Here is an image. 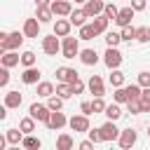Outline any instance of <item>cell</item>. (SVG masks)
Listing matches in <instances>:
<instances>
[{
	"label": "cell",
	"instance_id": "1",
	"mask_svg": "<svg viewBox=\"0 0 150 150\" xmlns=\"http://www.w3.org/2000/svg\"><path fill=\"white\" fill-rule=\"evenodd\" d=\"M80 38H73V35H66L63 40H61V54H63V59H75V56H80V42H77Z\"/></svg>",
	"mask_w": 150,
	"mask_h": 150
},
{
	"label": "cell",
	"instance_id": "2",
	"mask_svg": "<svg viewBox=\"0 0 150 150\" xmlns=\"http://www.w3.org/2000/svg\"><path fill=\"white\" fill-rule=\"evenodd\" d=\"M23 33H19V30H12V33H7V38L0 42V54H5V52H9V49H19L21 45H23Z\"/></svg>",
	"mask_w": 150,
	"mask_h": 150
},
{
	"label": "cell",
	"instance_id": "3",
	"mask_svg": "<svg viewBox=\"0 0 150 150\" xmlns=\"http://www.w3.org/2000/svg\"><path fill=\"white\" fill-rule=\"evenodd\" d=\"M42 52H45L47 56H56V54L61 52V40H59V35H56V33H52V35H45V38H42Z\"/></svg>",
	"mask_w": 150,
	"mask_h": 150
},
{
	"label": "cell",
	"instance_id": "4",
	"mask_svg": "<svg viewBox=\"0 0 150 150\" xmlns=\"http://www.w3.org/2000/svg\"><path fill=\"white\" fill-rule=\"evenodd\" d=\"M68 127H70L75 134H87V131H89V115H84V112L73 115V117L68 120Z\"/></svg>",
	"mask_w": 150,
	"mask_h": 150
},
{
	"label": "cell",
	"instance_id": "5",
	"mask_svg": "<svg viewBox=\"0 0 150 150\" xmlns=\"http://www.w3.org/2000/svg\"><path fill=\"white\" fill-rule=\"evenodd\" d=\"M28 115H33L38 122L47 124V122H49V115H52V108H49V105H42V103H30Z\"/></svg>",
	"mask_w": 150,
	"mask_h": 150
},
{
	"label": "cell",
	"instance_id": "6",
	"mask_svg": "<svg viewBox=\"0 0 150 150\" xmlns=\"http://www.w3.org/2000/svg\"><path fill=\"white\" fill-rule=\"evenodd\" d=\"M103 63L112 70V68H120L122 66V52L117 49V47H108L105 49V54H103Z\"/></svg>",
	"mask_w": 150,
	"mask_h": 150
},
{
	"label": "cell",
	"instance_id": "7",
	"mask_svg": "<svg viewBox=\"0 0 150 150\" xmlns=\"http://www.w3.org/2000/svg\"><path fill=\"white\" fill-rule=\"evenodd\" d=\"M136 141H138V134H136V129H122V131H120V138H117V143H120V148H122V150H129V148H134V145H136Z\"/></svg>",
	"mask_w": 150,
	"mask_h": 150
},
{
	"label": "cell",
	"instance_id": "8",
	"mask_svg": "<svg viewBox=\"0 0 150 150\" xmlns=\"http://www.w3.org/2000/svg\"><path fill=\"white\" fill-rule=\"evenodd\" d=\"M68 124V117L61 112V110H52V115H49V122L45 124L47 129H52V131H59V129H63Z\"/></svg>",
	"mask_w": 150,
	"mask_h": 150
},
{
	"label": "cell",
	"instance_id": "9",
	"mask_svg": "<svg viewBox=\"0 0 150 150\" xmlns=\"http://www.w3.org/2000/svg\"><path fill=\"white\" fill-rule=\"evenodd\" d=\"M77 77H80V73H77L75 68H66V66L56 68V80H59V82H68V84H73Z\"/></svg>",
	"mask_w": 150,
	"mask_h": 150
},
{
	"label": "cell",
	"instance_id": "10",
	"mask_svg": "<svg viewBox=\"0 0 150 150\" xmlns=\"http://www.w3.org/2000/svg\"><path fill=\"white\" fill-rule=\"evenodd\" d=\"M120 131H122V129L115 127V120H108V122L101 127V134H103V141H105V143H108V141H117V138H120Z\"/></svg>",
	"mask_w": 150,
	"mask_h": 150
},
{
	"label": "cell",
	"instance_id": "11",
	"mask_svg": "<svg viewBox=\"0 0 150 150\" xmlns=\"http://www.w3.org/2000/svg\"><path fill=\"white\" fill-rule=\"evenodd\" d=\"M52 12L56 14V16H70V12H73V5H70V0H52Z\"/></svg>",
	"mask_w": 150,
	"mask_h": 150
},
{
	"label": "cell",
	"instance_id": "12",
	"mask_svg": "<svg viewBox=\"0 0 150 150\" xmlns=\"http://www.w3.org/2000/svg\"><path fill=\"white\" fill-rule=\"evenodd\" d=\"M82 9L87 12V16H89V19H94V16L103 14V9H105V2H103V0H87Z\"/></svg>",
	"mask_w": 150,
	"mask_h": 150
},
{
	"label": "cell",
	"instance_id": "13",
	"mask_svg": "<svg viewBox=\"0 0 150 150\" xmlns=\"http://www.w3.org/2000/svg\"><path fill=\"white\" fill-rule=\"evenodd\" d=\"M23 35H26V38H38V35H40V19H38V16L23 21Z\"/></svg>",
	"mask_w": 150,
	"mask_h": 150
},
{
	"label": "cell",
	"instance_id": "14",
	"mask_svg": "<svg viewBox=\"0 0 150 150\" xmlns=\"http://www.w3.org/2000/svg\"><path fill=\"white\" fill-rule=\"evenodd\" d=\"M87 87H89V91H91L94 96H105V84H103L101 75H91L89 82H87Z\"/></svg>",
	"mask_w": 150,
	"mask_h": 150
},
{
	"label": "cell",
	"instance_id": "15",
	"mask_svg": "<svg viewBox=\"0 0 150 150\" xmlns=\"http://www.w3.org/2000/svg\"><path fill=\"white\" fill-rule=\"evenodd\" d=\"M134 14H136V9L129 5V7H122L120 9V14H117V19H115V23L122 28V26H129L131 23V19H134Z\"/></svg>",
	"mask_w": 150,
	"mask_h": 150
},
{
	"label": "cell",
	"instance_id": "16",
	"mask_svg": "<svg viewBox=\"0 0 150 150\" xmlns=\"http://www.w3.org/2000/svg\"><path fill=\"white\" fill-rule=\"evenodd\" d=\"M40 70L35 68V66H30V68H23V73H21V82L23 84H38L40 82Z\"/></svg>",
	"mask_w": 150,
	"mask_h": 150
},
{
	"label": "cell",
	"instance_id": "17",
	"mask_svg": "<svg viewBox=\"0 0 150 150\" xmlns=\"http://www.w3.org/2000/svg\"><path fill=\"white\" fill-rule=\"evenodd\" d=\"M70 28H73L70 19H59V16H56V21H54V33H56L59 38H66V35H70Z\"/></svg>",
	"mask_w": 150,
	"mask_h": 150
},
{
	"label": "cell",
	"instance_id": "18",
	"mask_svg": "<svg viewBox=\"0 0 150 150\" xmlns=\"http://www.w3.org/2000/svg\"><path fill=\"white\" fill-rule=\"evenodd\" d=\"M0 63H2V66H7V68H14V66H19V63H21V56H19V52H16V49H9V52H5V54L0 56Z\"/></svg>",
	"mask_w": 150,
	"mask_h": 150
},
{
	"label": "cell",
	"instance_id": "19",
	"mask_svg": "<svg viewBox=\"0 0 150 150\" xmlns=\"http://www.w3.org/2000/svg\"><path fill=\"white\" fill-rule=\"evenodd\" d=\"M108 23H110V19H108L105 14H98V16H94V19H91V26H94L96 35H105V30H108Z\"/></svg>",
	"mask_w": 150,
	"mask_h": 150
},
{
	"label": "cell",
	"instance_id": "20",
	"mask_svg": "<svg viewBox=\"0 0 150 150\" xmlns=\"http://www.w3.org/2000/svg\"><path fill=\"white\" fill-rule=\"evenodd\" d=\"M80 61H82L84 66H96V63H98L96 49H80Z\"/></svg>",
	"mask_w": 150,
	"mask_h": 150
},
{
	"label": "cell",
	"instance_id": "21",
	"mask_svg": "<svg viewBox=\"0 0 150 150\" xmlns=\"http://www.w3.org/2000/svg\"><path fill=\"white\" fill-rule=\"evenodd\" d=\"M68 19H70V23H73V26H77V28H80V26H84V23H87V19H89V16H87V12H84V9H73Z\"/></svg>",
	"mask_w": 150,
	"mask_h": 150
},
{
	"label": "cell",
	"instance_id": "22",
	"mask_svg": "<svg viewBox=\"0 0 150 150\" xmlns=\"http://www.w3.org/2000/svg\"><path fill=\"white\" fill-rule=\"evenodd\" d=\"M21 101H23V96H21L19 91H7V94H5V105H7V108H19Z\"/></svg>",
	"mask_w": 150,
	"mask_h": 150
},
{
	"label": "cell",
	"instance_id": "23",
	"mask_svg": "<svg viewBox=\"0 0 150 150\" xmlns=\"http://www.w3.org/2000/svg\"><path fill=\"white\" fill-rule=\"evenodd\" d=\"M5 136H7V143H9V145H19V143L23 141V136H26V134H23L21 129H7V131H5Z\"/></svg>",
	"mask_w": 150,
	"mask_h": 150
},
{
	"label": "cell",
	"instance_id": "24",
	"mask_svg": "<svg viewBox=\"0 0 150 150\" xmlns=\"http://www.w3.org/2000/svg\"><path fill=\"white\" fill-rule=\"evenodd\" d=\"M103 115H105L108 120H115V122H117V120L122 117V108H120V103L112 101L110 105H105V112H103Z\"/></svg>",
	"mask_w": 150,
	"mask_h": 150
},
{
	"label": "cell",
	"instance_id": "25",
	"mask_svg": "<svg viewBox=\"0 0 150 150\" xmlns=\"http://www.w3.org/2000/svg\"><path fill=\"white\" fill-rule=\"evenodd\" d=\"M40 138H35L33 134H26L23 136V141H21V148H26V150H40Z\"/></svg>",
	"mask_w": 150,
	"mask_h": 150
},
{
	"label": "cell",
	"instance_id": "26",
	"mask_svg": "<svg viewBox=\"0 0 150 150\" xmlns=\"http://www.w3.org/2000/svg\"><path fill=\"white\" fill-rule=\"evenodd\" d=\"M52 94H56V89H54V84H52V82H38V96L49 98Z\"/></svg>",
	"mask_w": 150,
	"mask_h": 150
},
{
	"label": "cell",
	"instance_id": "27",
	"mask_svg": "<svg viewBox=\"0 0 150 150\" xmlns=\"http://www.w3.org/2000/svg\"><path fill=\"white\" fill-rule=\"evenodd\" d=\"M35 122H38V120H35L33 115H28V117H23V120L19 122V129H21L23 134H33V131H35Z\"/></svg>",
	"mask_w": 150,
	"mask_h": 150
},
{
	"label": "cell",
	"instance_id": "28",
	"mask_svg": "<svg viewBox=\"0 0 150 150\" xmlns=\"http://www.w3.org/2000/svg\"><path fill=\"white\" fill-rule=\"evenodd\" d=\"M75 143H73V136L70 134H61L59 138H56V150H70Z\"/></svg>",
	"mask_w": 150,
	"mask_h": 150
},
{
	"label": "cell",
	"instance_id": "29",
	"mask_svg": "<svg viewBox=\"0 0 150 150\" xmlns=\"http://www.w3.org/2000/svg\"><path fill=\"white\" fill-rule=\"evenodd\" d=\"M38 19H40V23H49L56 14L52 12V7H38V14H35Z\"/></svg>",
	"mask_w": 150,
	"mask_h": 150
},
{
	"label": "cell",
	"instance_id": "30",
	"mask_svg": "<svg viewBox=\"0 0 150 150\" xmlns=\"http://www.w3.org/2000/svg\"><path fill=\"white\" fill-rule=\"evenodd\" d=\"M108 80H110V84H112V87H124V73H122L120 68H112Z\"/></svg>",
	"mask_w": 150,
	"mask_h": 150
},
{
	"label": "cell",
	"instance_id": "31",
	"mask_svg": "<svg viewBox=\"0 0 150 150\" xmlns=\"http://www.w3.org/2000/svg\"><path fill=\"white\" fill-rule=\"evenodd\" d=\"M80 40H94L96 38V30H94V26L91 23H84V26H80V35H77Z\"/></svg>",
	"mask_w": 150,
	"mask_h": 150
},
{
	"label": "cell",
	"instance_id": "32",
	"mask_svg": "<svg viewBox=\"0 0 150 150\" xmlns=\"http://www.w3.org/2000/svg\"><path fill=\"white\" fill-rule=\"evenodd\" d=\"M112 101H115V103H127V101H129V91H127V87H115V91H112Z\"/></svg>",
	"mask_w": 150,
	"mask_h": 150
},
{
	"label": "cell",
	"instance_id": "33",
	"mask_svg": "<svg viewBox=\"0 0 150 150\" xmlns=\"http://www.w3.org/2000/svg\"><path fill=\"white\" fill-rule=\"evenodd\" d=\"M122 42V33H115V30H105V45L108 47H117Z\"/></svg>",
	"mask_w": 150,
	"mask_h": 150
},
{
	"label": "cell",
	"instance_id": "34",
	"mask_svg": "<svg viewBox=\"0 0 150 150\" xmlns=\"http://www.w3.org/2000/svg\"><path fill=\"white\" fill-rule=\"evenodd\" d=\"M56 94H59L61 98H70V96H73V87H70L68 82H59V84H56Z\"/></svg>",
	"mask_w": 150,
	"mask_h": 150
},
{
	"label": "cell",
	"instance_id": "35",
	"mask_svg": "<svg viewBox=\"0 0 150 150\" xmlns=\"http://www.w3.org/2000/svg\"><path fill=\"white\" fill-rule=\"evenodd\" d=\"M127 110H129L131 115H141V112H143L141 98H129V101H127Z\"/></svg>",
	"mask_w": 150,
	"mask_h": 150
},
{
	"label": "cell",
	"instance_id": "36",
	"mask_svg": "<svg viewBox=\"0 0 150 150\" xmlns=\"http://www.w3.org/2000/svg\"><path fill=\"white\" fill-rule=\"evenodd\" d=\"M63 101H66V98H61L59 94H52V96L47 98V105H49L52 110H61V108H63Z\"/></svg>",
	"mask_w": 150,
	"mask_h": 150
},
{
	"label": "cell",
	"instance_id": "37",
	"mask_svg": "<svg viewBox=\"0 0 150 150\" xmlns=\"http://www.w3.org/2000/svg\"><path fill=\"white\" fill-rule=\"evenodd\" d=\"M122 40H127V42H131V40H136V28L129 23V26H122Z\"/></svg>",
	"mask_w": 150,
	"mask_h": 150
},
{
	"label": "cell",
	"instance_id": "38",
	"mask_svg": "<svg viewBox=\"0 0 150 150\" xmlns=\"http://www.w3.org/2000/svg\"><path fill=\"white\" fill-rule=\"evenodd\" d=\"M103 14H105L110 21H115V19H117V14H120V9H117V5H112V2H105V9H103Z\"/></svg>",
	"mask_w": 150,
	"mask_h": 150
},
{
	"label": "cell",
	"instance_id": "39",
	"mask_svg": "<svg viewBox=\"0 0 150 150\" xmlns=\"http://www.w3.org/2000/svg\"><path fill=\"white\" fill-rule=\"evenodd\" d=\"M91 108H94V115H98V112H105V101H103V96H94V101H91Z\"/></svg>",
	"mask_w": 150,
	"mask_h": 150
},
{
	"label": "cell",
	"instance_id": "40",
	"mask_svg": "<svg viewBox=\"0 0 150 150\" xmlns=\"http://www.w3.org/2000/svg\"><path fill=\"white\" fill-rule=\"evenodd\" d=\"M136 40H138V42H150V28H148V26L136 28Z\"/></svg>",
	"mask_w": 150,
	"mask_h": 150
},
{
	"label": "cell",
	"instance_id": "41",
	"mask_svg": "<svg viewBox=\"0 0 150 150\" xmlns=\"http://www.w3.org/2000/svg\"><path fill=\"white\" fill-rule=\"evenodd\" d=\"M141 105H143V112H150V87H143V94H141Z\"/></svg>",
	"mask_w": 150,
	"mask_h": 150
},
{
	"label": "cell",
	"instance_id": "42",
	"mask_svg": "<svg viewBox=\"0 0 150 150\" xmlns=\"http://www.w3.org/2000/svg\"><path fill=\"white\" fill-rule=\"evenodd\" d=\"M21 66H23V68L35 66V54H33V52H23V54H21Z\"/></svg>",
	"mask_w": 150,
	"mask_h": 150
},
{
	"label": "cell",
	"instance_id": "43",
	"mask_svg": "<svg viewBox=\"0 0 150 150\" xmlns=\"http://www.w3.org/2000/svg\"><path fill=\"white\" fill-rule=\"evenodd\" d=\"M87 136H89V141H94V143H105V141H103V134H101V127H98V129H91V127H89Z\"/></svg>",
	"mask_w": 150,
	"mask_h": 150
},
{
	"label": "cell",
	"instance_id": "44",
	"mask_svg": "<svg viewBox=\"0 0 150 150\" xmlns=\"http://www.w3.org/2000/svg\"><path fill=\"white\" fill-rule=\"evenodd\" d=\"M141 87H150V70H141L138 73V80H136Z\"/></svg>",
	"mask_w": 150,
	"mask_h": 150
},
{
	"label": "cell",
	"instance_id": "45",
	"mask_svg": "<svg viewBox=\"0 0 150 150\" xmlns=\"http://www.w3.org/2000/svg\"><path fill=\"white\" fill-rule=\"evenodd\" d=\"M7 82H9V68L2 66L0 68V87H7Z\"/></svg>",
	"mask_w": 150,
	"mask_h": 150
},
{
	"label": "cell",
	"instance_id": "46",
	"mask_svg": "<svg viewBox=\"0 0 150 150\" xmlns=\"http://www.w3.org/2000/svg\"><path fill=\"white\" fill-rule=\"evenodd\" d=\"M70 87H73V96H75V94H82V91H84V87H87V84H84V82H82V80H80V77H77V80H75V82H73V84H70Z\"/></svg>",
	"mask_w": 150,
	"mask_h": 150
},
{
	"label": "cell",
	"instance_id": "47",
	"mask_svg": "<svg viewBox=\"0 0 150 150\" xmlns=\"http://www.w3.org/2000/svg\"><path fill=\"white\" fill-rule=\"evenodd\" d=\"M129 5H131V7L136 9V12H143V9L148 7V0H131Z\"/></svg>",
	"mask_w": 150,
	"mask_h": 150
},
{
	"label": "cell",
	"instance_id": "48",
	"mask_svg": "<svg viewBox=\"0 0 150 150\" xmlns=\"http://www.w3.org/2000/svg\"><path fill=\"white\" fill-rule=\"evenodd\" d=\"M80 112H84V115H91V112H94V108H91V101H82V103H80Z\"/></svg>",
	"mask_w": 150,
	"mask_h": 150
},
{
	"label": "cell",
	"instance_id": "49",
	"mask_svg": "<svg viewBox=\"0 0 150 150\" xmlns=\"http://www.w3.org/2000/svg\"><path fill=\"white\" fill-rule=\"evenodd\" d=\"M94 145H96V143H94V141H82V143H80V145H77V148H80V150H91V148H94Z\"/></svg>",
	"mask_w": 150,
	"mask_h": 150
},
{
	"label": "cell",
	"instance_id": "50",
	"mask_svg": "<svg viewBox=\"0 0 150 150\" xmlns=\"http://www.w3.org/2000/svg\"><path fill=\"white\" fill-rule=\"evenodd\" d=\"M52 0H35V7H49Z\"/></svg>",
	"mask_w": 150,
	"mask_h": 150
},
{
	"label": "cell",
	"instance_id": "51",
	"mask_svg": "<svg viewBox=\"0 0 150 150\" xmlns=\"http://www.w3.org/2000/svg\"><path fill=\"white\" fill-rule=\"evenodd\" d=\"M7 110H9L7 105H2V108H0V120H7Z\"/></svg>",
	"mask_w": 150,
	"mask_h": 150
},
{
	"label": "cell",
	"instance_id": "52",
	"mask_svg": "<svg viewBox=\"0 0 150 150\" xmlns=\"http://www.w3.org/2000/svg\"><path fill=\"white\" fill-rule=\"evenodd\" d=\"M75 2H80V5H84V2H87V0H75Z\"/></svg>",
	"mask_w": 150,
	"mask_h": 150
},
{
	"label": "cell",
	"instance_id": "53",
	"mask_svg": "<svg viewBox=\"0 0 150 150\" xmlns=\"http://www.w3.org/2000/svg\"><path fill=\"white\" fill-rule=\"evenodd\" d=\"M148 136H150V127H148Z\"/></svg>",
	"mask_w": 150,
	"mask_h": 150
},
{
	"label": "cell",
	"instance_id": "54",
	"mask_svg": "<svg viewBox=\"0 0 150 150\" xmlns=\"http://www.w3.org/2000/svg\"><path fill=\"white\" fill-rule=\"evenodd\" d=\"M127 2H131V0H127Z\"/></svg>",
	"mask_w": 150,
	"mask_h": 150
}]
</instances>
